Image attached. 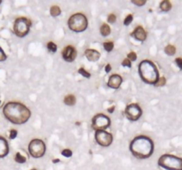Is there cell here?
I'll list each match as a JSON object with an SVG mask.
<instances>
[{"label":"cell","mask_w":182,"mask_h":170,"mask_svg":"<svg viewBox=\"0 0 182 170\" xmlns=\"http://www.w3.org/2000/svg\"><path fill=\"white\" fill-rule=\"evenodd\" d=\"M17 134H18L17 130H15V129H12L11 131H10V135H9L10 139H14V138L17 136Z\"/></svg>","instance_id":"34"},{"label":"cell","mask_w":182,"mask_h":170,"mask_svg":"<svg viewBox=\"0 0 182 170\" xmlns=\"http://www.w3.org/2000/svg\"><path fill=\"white\" fill-rule=\"evenodd\" d=\"M155 145L153 140L148 136H140L133 138L130 144L132 154L138 159H148L154 152Z\"/></svg>","instance_id":"2"},{"label":"cell","mask_w":182,"mask_h":170,"mask_svg":"<svg viewBox=\"0 0 182 170\" xmlns=\"http://www.w3.org/2000/svg\"><path fill=\"white\" fill-rule=\"evenodd\" d=\"M158 166L166 170H182V159L171 154H163L158 159Z\"/></svg>","instance_id":"5"},{"label":"cell","mask_w":182,"mask_h":170,"mask_svg":"<svg viewBox=\"0 0 182 170\" xmlns=\"http://www.w3.org/2000/svg\"><path fill=\"white\" fill-rule=\"evenodd\" d=\"M164 52H165V53H166L167 55L172 56V55H174L175 52H176V48L173 45H167L164 48Z\"/></svg>","instance_id":"20"},{"label":"cell","mask_w":182,"mask_h":170,"mask_svg":"<svg viewBox=\"0 0 182 170\" xmlns=\"http://www.w3.org/2000/svg\"><path fill=\"white\" fill-rule=\"evenodd\" d=\"M131 35L139 42H144L147 39V32L141 26H138Z\"/></svg>","instance_id":"13"},{"label":"cell","mask_w":182,"mask_h":170,"mask_svg":"<svg viewBox=\"0 0 182 170\" xmlns=\"http://www.w3.org/2000/svg\"><path fill=\"white\" fill-rule=\"evenodd\" d=\"M8 153H9L8 143L4 137L0 136V158L5 157Z\"/></svg>","instance_id":"14"},{"label":"cell","mask_w":182,"mask_h":170,"mask_svg":"<svg viewBox=\"0 0 182 170\" xmlns=\"http://www.w3.org/2000/svg\"><path fill=\"white\" fill-rule=\"evenodd\" d=\"M46 145L41 139H33L29 145V152L36 159L41 158L46 153Z\"/></svg>","instance_id":"7"},{"label":"cell","mask_w":182,"mask_h":170,"mask_svg":"<svg viewBox=\"0 0 182 170\" xmlns=\"http://www.w3.org/2000/svg\"><path fill=\"white\" fill-rule=\"evenodd\" d=\"M31 27V22L28 18L21 17L15 20L13 24V32L18 37H24L29 34Z\"/></svg>","instance_id":"6"},{"label":"cell","mask_w":182,"mask_h":170,"mask_svg":"<svg viewBox=\"0 0 182 170\" xmlns=\"http://www.w3.org/2000/svg\"><path fill=\"white\" fill-rule=\"evenodd\" d=\"M1 2H2V1H1V0H0V4H1Z\"/></svg>","instance_id":"38"},{"label":"cell","mask_w":182,"mask_h":170,"mask_svg":"<svg viewBox=\"0 0 182 170\" xmlns=\"http://www.w3.org/2000/svg\"><path fill=\"white\" fill-rule=\"evenodd\" d=\"M61 55H62V58L65 61L67 62H73L76 58H77V52L76 50L75 47L71 45H68L66 46L62 52H61Z\"/></svg>","instance_id":"11"},{"label":"cell","mask_w":182,"mask_h":170,"mask_svg":"<svg viewBox=\"0 0 182 170\" xmlns=\"http://www.w3.org/2000/svg\"><path fill=\"white\" fill-rule=\"evenodd\" d=\"M127 58L131 61H135L137 59V54L134 52H131L128 53L127 55Z\"/></svg>","instance_id":"28"},{"label":"cell","mask_w":182,"mask_h":170,"mask_svg":"<svg viewBox=\"0 0 182 170\" xmlns=\"http://www.w3.org/2000/svg\"><path fill=\"white\" fill-rule=\"evenodd\" d=\"M132 21H133V16L132 14H129V15L126 16V18L125 19L124 24H125V26H128V25H130L131 23L132 22Z\"/></svg>","instance_id":"25"},{"label":"cell","mask_w":182,"mask_h":170,"mask_svg":"<svg viewBox=\"0 0 182 170\" xmlns=\"http://www.w3.org/2000/svg\"><path fill=\"white\" fill-rule=\"evenodd\" d=\"M77 102V99H76V97L72 94H69V95H67L65 98H64V103L67 105H69V106H72L74 105Z\"/></svg>","instance_id":"16"},{"label":"cell","mask_w":182,"mask_h":170,"mask_svg":"<svg viewBox=\"0 0 182 170\" xmlns=\"http://www.w3.org/2000/svg\"><path fill=\"white\" fill-rule=\"evenodd\" d=\"M132 4L136 5L138 6H141V5H144L146 4V0H133Z\"/></svg>","instance_id":"31"},{"label":"cell","mask_w":182,"mask_h":170,"mask_svg":"<svg viewBox=\"0 0 182 170\" xmlns=\"http://www.w3.org/2000/svg\"><path fill=\"white\" fill-rule=\"evenodd\" d=\"M165 83H166V79H165L164 77H161V78H159V80L157 81V82L155 84V86H156V87L164 86V85H165Z\"/></svg>","instance_id":"26"},{"label":"cell","mask_w":182,"mask_h":170,"mask_svg":"<svg viewBox=\"0 0 182 170\" xmlns=\"http://www.w3.org/2000/svg\"><path fill=\"white\" fill-rule=\"evenodd\" d=\"M122 65L123 67H127V68H131L132 67V63H131V60H129L127 58H125L122 62Z\"/></svg>","instance_id":"32"},{"label":"cell","mask_w":182,"mask_h":170,"mask_svg":"<svg viewBox=\"0 0 182 170\" xmlns=\"http://www.w3.org/2000/svg\"><path fill=\"white\" fill-rule=\"evenodd\" d=\"M139 74L141 80L148 83L155 85L159 80V72L156 66L148 59L142 60L139 64Z\"/></svg>","instance_id":"3"},{"label":"cell","mask_w":182,"mask_h":170,"mask_svg":"<svg viewBox=\"0 0 182 170\" xmlns=\"http://www.w3.org/2000/svg\"><path fill=\"white\" fill-rule=\"evenodd\" d=\"M115 21H116V17H115V15L114 13H111V14L108 15V22L114 23L115 22Z\"/></svg>","instance_id":"29"},{"label":"cell","mask_w":182,"mask_h":170,"mask_svg":"<svg viewBox=\"0 0 182 170\" xmlns=\"http://www.w3.org/2000/svg\"><path fill=\"white\" fill-rule=\"evenodd\" d=\"M84 55L87 58V59L90 60V61H97L100 58V57H101L100 52L98 51H96V50H93V49L85 50Z\"/></svg>","instance_id":"15"},{"label":"cell","mask_w":182,"mask_h":170,"mask_svg":"<svg viewBox=\"0 0 182 170\" xmlns=\"http://www.w3.org/2000/svg\"><path fill=\"white\" fill-rule=\"evenodd\" d=\"M78 73H79L80 75H82L84 77H85V78H90V77H91V74L88 73L84 68H80L79 69H78Z\"/></svg>","instance_id":"24"},{"label":"cell","mask_w":182,"mask_h":170,"mask_svg":"<svg viewBox=\"0 0 182 170\" xmlns=\"http://www.w3.org/2000/svg\"><path fill=\"white\" fill-rule=\"evenodd\" d=\"M103 47H104V49L107 51V52H111L112 50H113V48H114V44L112 43V42H105L104 44H103Z\"/></svg>","instance_id":"22"},{"label":"cell","mask_w":182,"mask_h":170,"mask_svg":"<svg viewBox=\"0 0 182 170\" xmlns=\"http://www.w3.org/2000/svg\"><path fill=\"white\" fill-rule=\"evenodd\" d=\"M5 117L13 124H23L29 121L31 116L30 110L19 102L7 103L3 109Z\"/></svg>","instance_id":"1"},{"label":"cell","mask_w":182,"mask_h":170,"mask_svg":"<svg viewBox=\"0 0 182 170\" xmlns=\"http://www.w3.org/2000/svg\"><path fill=\"white\" fill-rule=\"evenodd\" d=\"M110 119L103 113H98L91 119V128L96 131L101 129L105 130L110 126Z\"/></svg>","instance_id":"8"},{"label":"cell","mask_w":182,"mask_h":170,"mask_svg":"<svg viewBox=\"0 0 182 170\" xmlns=\"http://www.w3.org/2000/svg\"><path fill=\"white\" fill-rule=\"evenodd\" d=\"M47 49L51 52H55L57 51V45L53 42H48L47 43Z\"/></svg>","instance_id":"23"},{"label":"cell","mask_w":182,"mask_h":170,"mask_svg":"<svg viewBox=\"0 0 182 170\" xmlns=\"http://www.w3.org/2000/svg\"><path fill=\"white\" fill-rule=\"evenodd\" d=\"M60 12H61V10L58 5H53L50 9V13L53 17H57L60 14Z\"/></svg>","instance_id":"19"},{"label":"cell","mask_w":182,"mask_h":170,"mask_svg":"<svg viewBox=\"0 0 182 170\" xmlns=\"http://www.w3.org/2000/svg\"><path fill=\"white\" fill-rule=\"evenodd\" d=\"M160 8L161 10L163 12H168L170 11L171 9V4L170 1L168 0H165V1H163L161 2L160 4Z\"/></svg>","instance_id":"18"},{"label":"cell","mask_w":182,"mask_h":170,"mask_svg":"<svg viewBox=\"0 0 182 170\" xmlns=\"http://www.w3.org/2000/svg\"><path fill=\"white\" fill-rule=\"evenodd\" d=\"M14 159H15V161H16L17 163H20V164L25 163V162H26V160H27V159H26V158H25L23 155H22L20 152H17V153H16Z\"/></svg>","instance_id":"21"},{"label":"cell","mask_w":182,"mask_h":170,"mask_svg":"<svg viewBox=\"0 0 182 170\" xmlns=\"http://www.w3.org/2000/svg\"><path fill=\"white\" fill-rule=\"evenodd\" d=\"M6 58H7L6 54L5 53V52L3 51V49L0 47V62L1 61H5L6 59Z\"/></svg>","instance_id":"30"},{"label":"cell","mask_w":182,"mask_h":170,"mask_svg":"<svg viewBox=\"0 0 182 170\" xmlns=\"http://www.w3.org/2000/svg\"><path fill=\"white\" fill-rule=\"evenodd\" d=\"M110 70H111V66H110L109 64L106 65V67H105V71H106V73H109Z\"/></svg>","instance_id":"35"},{"label":"cell","mask_w":182,"mask_h":170,"mask_svg":"<svg viewBox=\"0 0 182 170\" xmlns=\"http://www.w3.org/2000/svg\"><path fill=\"white\" fill-rule=\"evenodd\" d=\"M61 154H62L64 157H66V158H69V157L72 156V151L69 150V149H64V150L61 152Z\"/></svg>","instance_id":"27"},{"label":"cell","mask_w":182,"mask_h":170,"mask_svg":"<svg viewBox=\"0 0 182 170\" xmlns=\"http://www.w3.org/2000/svg\"><path fill=\"white\" fill-rule=\"evenodd\" d=\"M68 26L70 30L79 33V32L84 31L87 28L88 21L84 14L77 12L69 17L68 21Z\"/></svg>","instance_id":"4"},{"label":"cell","mask_w":182,"mask_h":170,"mask_svg":"<svg viewBox=\"0 0 182 170\" xmlns=\"http://www.w3.org/2000/svg\"><path fill=\"white\" fill-rule=\"evenodd\" d=\"M95 140L103 147H108L113 143V136L111 133L106 130H97L95 131Z\"/></svg>","instance_id":"10"},{"label":"cell","mask_w":182,"mask_h":170,"mask_svg":"<svg viewBox=\"0 0 182 170\" xmlns=\"http://www.w3.org/2000/svg\"><path fill=\"white\" fill-rule=\"evenodd\" d=\"M114 111H115V106H111L110 108H108V112L110 113H113Z\"/></svg>","instance_id":"36"},{"label":"cell","mask_w":182,"mask_h":170,"mask_svg":"<svg viewBox=\"0 0 182 170\" xmlns=\"http://www.w3.org/2000/svg\"><path fill=\"white\" fill-rule=\"evenodd\" d=\"M175 63L177 64V66L179 67V68L182 70V58H177L175 59Z\"/></svg>","instance_id":"33"},{"label":"cell","mask_w":182,"mask_h":170,"mask_svg":"<svg viewBox=\"0 0 182 170\" xmlns=\"http://www.w3.org/2000/svg\"><path fill=\"white\" fill-rule=\"evenodd\" d=\"M30 170H37V169H36V168H32V169H30Z\"/></svg>","instance_id":"37"},{"label":"cell","mask_w":182,"mask_h":170,"mask_svg":"<svg viewBox=\"0 0 182 170\" xmlns=\"http://www.w3.org/2000/svg\"><path fill=\"white\" fill-rule=\"evenodd\" d=\"M122 82H123V78H122V76H120L119 75L115 74V75H112L109 77L108 82V86L109 88H112V89L116 90V89H118V88L121 86Z\"/></svg>","instance_id":"12"},{"label":"cell","mask_w":182,"mask_h":170,"mask_svg":"<svg viewBox=\"0 0 182 170\" xmlns=\"http://www.w3.org/2000/svg\"><path fill=\"white\" fill-rule=\"evenodd\" d=\"M125 116L131 122L138 121L142 115V109L138 104H130L125 108Z\"/></svg>","instance_id":"9"},{"label":"cell","mask_w":182,"mask_h":170,"mask_svg":"<svg viewBox=\"0 0 182 170\" xmlns=\"http://www.w3.org/2000/svg\"><path fill=\"white\" fill-rule=\"evenodd\" d=\"M100 31H101V34L103 36H108V35L110 34V32H111V29H110V27H109L108 24L104 23V24H102V25H101Z\"/></svg>","instance_id":"17"}]
</instances>
